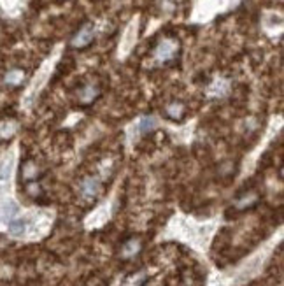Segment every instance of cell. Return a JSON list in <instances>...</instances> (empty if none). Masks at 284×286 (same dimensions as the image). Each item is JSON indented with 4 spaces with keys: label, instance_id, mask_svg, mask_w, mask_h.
<instances>
[{
    "label": "cell",
    "instance_id": "1",
    "mask_svg": "<svg viewBox=\"0 0 284 286\" xmlns=\"http://www.w3.org/2000/svg\"><path fill=\"white\" fill-rule=\"evenodd\" d=\"M93 41V27L92 25H85L81 30L76 34V37L72 39V46L74 48H85Z\"/></svg>",
    "mask_w": 284,
    "mask_h": 286
},
{
    "label": "cell",
    "instance_id": "2",
    "mask_svg": "<svg viewBox=\"0 0 284 286\" xmlns=\"http://www.w3.org/2000/svg\"><path fill=\"white\" fill-rule=\"evenodd\" d=\"M176 53H177V42L169 41V39L160 42V46L156 48V58H158V60H163V61L174 58Z\"/></svg>",
    "mask_w": 284,
    "mask_h": 286
},
{
    "label": "cell",
    "instance_id": "3",
    "mask_svg": "<svg viewBox=\"0 0 284 286\" xmlns=\"http://www.w3.org/2000/svg\"><path fill=\"white\" fill-rule=\"evenodd\" d=\"M27 232V222L23 218H13L9 220V234L14 237H21Z\"/></svg>",
    "mask_w": 284,
    "mask_h": 286
},
{
    "label": "cell",
    "instance_id": "4",
    "mask_svg": "<svg viewBox=\"0 0 284 286\" xmlns=\"http://www.w3.org/2000/svg\"><path fill=\"white\" fill-rule=\"evenodd\" d=\"M13 172V157H6L0 162V183H7Z\"/></svg>",
    "mask_w": 284,
    "mask_h": 286
},
{
    "label": "cell",
    "instance_id": "5",
    "mask_svg": "<svg viewBox=\"0 0 284 286\" xmlns=\"http://www.w3.org/2000/svg\"><path fill=\"white\" fill-rule=\"evenodd\" d=\"M98 188H100V184L97 179H86L81 186V191L85 197H95L98 193Z\"/></svg>",
    "mask_w": 284,
    "mask_h": 286
},
{
    "label": "cell",
    "instance_id": "6",
    "mask_svg": "<svg viewBox=\"0 0 284 286\" xmlns=\"http://www.w3.org/2000/svg\"><path fill=\"white\" fill-rule=\"evenodd\" d=\"M16 214H18V205L14 204L13 200H9V202H6V204L2 205V218L4 220H13V218H16Z\"/></svg>",
    "mask_w": 284,
    "mask_h": 286
},
{
    "label": "cell",
    "instance_id": "7",
    "mask_svg": "<svg viewBox=\"0 0 284 286\" xmlns=\"http://www.w3.org/2000/svg\"><path fill=\"white\" fill-rule=\"evenodd\" d=\"M155 128H156V119L155 118H142L139 121V125H137V130H139L140 133H148Z\"/></svg>",
    "mask_w": 284,
    "mask_h": 286
},
{
    "label": "cell",
    "instance_id": "8",
    "mask_svg": "<svg viewBox=\"0 0 284 286\" xmlns=\"http://www.w3.org/2000/svg\"><path fill=\"white\" fill-rule=\"evenodd\" d=\"M137 249H139V242H137V241H130L128 244H125V248H123V255L130 256V255H133Z\"/></svg>",
    "mask_w": 284,
    "mask_h": 286
},
{
    "label": "cell",
    "instance_id": "9",
    "mask_svg": "<svg viewBox=\"0 0 284 286\" xmlns=\"http://www.w3.org/2000/svg\"><path fill=\"white\" fill-rule=\"evenodd\" d=\"M23 78V72L20 70H13L7 74V83H13V85H16V83H20V79Z\"/></svg>",
    "mask_w": 284,
    "mask_h": 286
},
{
    "label": "cell",
    "instance_id": "10",
    "mask_svg": "<svg viewBox=\"0 0 284 286\" xmlns=\"http://www.w3.org/2000/svg\"><path fill=\"white\" fill-rule=\"evenodd\" d=\"M133 30H135V25H130L128 32H126V44H125V51H128L130 46L133 42Z\"/></svg>",
    "mask_w": 284,
    "mask_h": 286
}]
</instances>
